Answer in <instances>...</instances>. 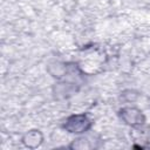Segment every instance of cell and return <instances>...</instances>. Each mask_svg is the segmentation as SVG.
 I'll use <instances>...</instances> for the list:
<instances>
[{
    "label": "cell",
    "mask_w": 150,
    "mask_h": 150,
    "mask_svg": "<svg viewBox=\"0 0 150 150\" xmlns=\"http://www.w3.org/2000/svg\"><path fill=\"white\" fill-rule=\"evenodd\" d=\"M93 127V120L84 112L69 115L62 123V128L73 135L80 136L87 134Z\"/></svg>",
    "instance_id": "obj_1"
},
{
    "label": "cell",
    "mask_w": 150,
    "mask_h": 150,
    "mask_svg": "<svg viewBox=\"0 0 150 150\" xmlns=\"http://www.w3.org/2000/svg\"><path fill=\"white\" fill-rule=\"evenodd\" d=\"M118 116L122 122L131 128L142 127L145 123V115L135 105H124L118 110Z\"/></svg>",
    "instance_id": "obj_2"
},
{
    "label": "cell",
    "mask_w": 150,
    "mask_h": 150,
    "mask_svg": "<svg viewBox=\"0 0 150 150\" xmlns=\"http://www.w3.org/2000/svg\"><path fill=\"white\" fill-rule=\"evenodd\" d=\"M80 90V86L77 82L74 80L69 79H62V80H56L54 83L52 91L53 95L56 100H67L74 96L77 91Z\"/></svg>",
    "instance_id": "obj_3"
},
{
    "label": "cell",
    "mask_w": 150,
    "mask_h": 150,
    "mask_svg": "<svg viewBox=\"0 0 150 150\" xmlns=\"http://www.w3.org/2000/svg\"><path fill=\"white\" fill-rule=\"evenodd\" d=\"M103 59H102V54L98 53L97 50H89L87 53H84V56L82 57V60L77 63V66L80 67V69L83 71V74L88 73H93V67L96 68L102 63Z\"/></svg>",
    "instance_id": "obj_4"
},
{
    "label": "cell",
    "mask_w": 150,
    "mask_h": 150,
    "mask_svg": "<svg viewBox=\"0 0 150 150\" xmlns=\"http://www.w3.org/2000/svg\"><path fill=\"white\" fill-rule=\"evenodd\" d=\"M43 141H45V137L40 129H29L21 137L22 144L28 149L40 148L42 145Z\"/></svg>",
    "instance_id": "obj_5"
},
{
    "label": "cell",
    "mask_w": 150,
    "mask_h": 150,
    "mask_svg": "<svg viewBox=\"0 0 150 150\" xmlns=\"http://www.w3.org/2000/svg\"><path fill=\"white\" fill-rule=\"evenodd\" d=\"M47 73L55 80H62L67 76L69 70V63H66L60 60H50L47 63Z\"/></svg>",
    "instance_id": "obj_6"
},
{
    "label": "cell",
    "mask_w": 150,
    "mask_h": 150,
    "mask_svg": "<svg viewBox=\"0 0 150 150\" xmlns=\"http://www.w3.org/2000/svg\"><path fill=\"white\" fill-rule=\"evenodd\" d=\"M94 146H95L94 143H91V141H89L88 137H84V135H80L69 144L70 149H76V150H87Z\"/></svg>",
    "instance_id": "obj_7"
},
{
    "label": "cell",
    "mask_w": 150,
    "mask_h": 150,
    "mask_svg": "<svg viewBox=\"0 0 150 150\" xmlns=\"http://www.w3.org/2000/svg\"><path fill=\"white\" fill-rule=\"evenodd\" d=\"M121 98L127 103H132L138 98V93L132 90V89H127V90L122 91Z\"/></svg>",
    "instance_id": "obj_8"
}]
</instances>
